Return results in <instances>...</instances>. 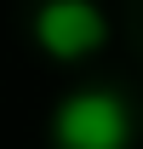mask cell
<instances>
[{
    "instance_id": "1",
    "label": "cell",
    "mask_w": 143,
    "mask_h": 149,
    "mask_svg": "<svg viewBox=\"0 0 143 149\" xmlns=\"http://www.w3.org/2000/svg\"><path fill=\"white\" fill-rule=\"evenodd\" d=\"M52 149H137V109L120 86L80 80L52 103Z\"/></svg>"
},
{
    "instance_id": "2",
    "label": "cell",
    "mask_w": 143,
    "mask_h": 149,
    "mask_svg": "<svg viewBox=\"0 0 143 149\" xmlns=\"http://www.w3.org/2000/svg\"><path fill=\"white\" fill-rule=\"evenodd\" d=\"M109 12L97 0H40L29 12V46L57 69H80L109 52Z\"/></svg>"
}]
</instances>
